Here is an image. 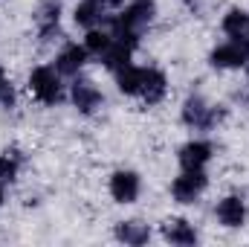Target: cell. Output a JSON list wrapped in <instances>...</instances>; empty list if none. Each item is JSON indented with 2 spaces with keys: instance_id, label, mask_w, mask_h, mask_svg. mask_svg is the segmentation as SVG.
I'll return each mask as SVG.
<instances>
[{
  "instance_id": "1",
  "label": "cell",
  "mask_w": 249,
  "mask_h": 247,
  "mask_svg": "<svg viewBox=\"0 0 249 247\" xmlns=\"http://www.w3.org/2000/svg\"><path fill=\"white\" fill-rule=\"evenodd\" d=\"M154 21H157V0H127L110 18V32L139 47V38Z\"/></svg>"
},
{
  "instance_id": "2",
  "label": "cell",
  "mask_w": 249,
  "mask_h": 247,
  "mask_svg": "<svg viewBox=\"0 0 249 247\" xmlns=\"http://www.w3.org/2000/svg\"><path fill=\"white\" fill-rule=\"evenodd\" d=\"M226 117H229V111L223 105H214L200 93H188L183 99V105H180V123L186 125L188 131L209 134V131H214V128H220L226 123Z\"/></svg>"
},
{
  "instance_id": "3",
  "label": "cell",
  "mask_w": 249,
  "mask_h": 247,
  "mask_svg": "<svg viewBox=\"0 0 249 247\" xmlns=\"http://www.w3.org/2000/svg\"><path fill=\"white\" fill-rule=\"evenodd\" d=\"M26 90L35 102L55 108L58 102H64L67 90H64V76L55 70V64H38L29 70L26 76Z\"/></svg>"
},
{
  "instance_id": "4",
  "label": "cell",
  "mask_w": 249,
  "mask_h": 247,
  "mask_svg": "<svg viewBox=\"0 0 249 247\" xmlns=\"http://www.w3.org/2000/svg\"><path fill=\"white\" fill-rule=\"evenodd\" d=\"M70 102H72V108L78 111V114H84V117H93V114H99L102 111V105H105V90L93 82V79H87V76H72V84H70Z\"/></svg>"
},
{
  "instance_id": "5",
  "label": "cell",
  "mask_w": 249,
  "mask_h": 247,
  "mask_svg": "<svg viewBox=\"0 0 249 247\" xmlns=\"http://www.w3.org/2000/svg\"><path fill=\"white\" fill-rule=\"evenodd\" d=\"M206 189H209L206 169H180V175L171 181V198H174V204L188 206V204H197Z\"/></svg>"
},
{
  "instance_id": "6",
  "label": "cell",
  "mask_w": 249,
  "mask_h": 247,
  "mask_svg": "<svg viewBox=\"0 0 249 247\" xmlns=\"http://www.w3.org/2000/svg\"><path fill=\"white\" fill-rule=\"evenodd\" d=\"M214 70H244L249 64V38H229L209 53Z\"/></svg>"
},
{
  "instance_id": "7",
  "label": "cell",
  "mask_w": 249,
  "mask_h": 247,
  "mask_svg": "<svg viewBox=\"0 0 249 247\" xmlns=\"http://www.w3.org/2000/svg\"><path fill=\"white\" fill-rule=\"evenodd\" d=\"M214 218H217V224L226 227V230H241V227H247V218H249L247 198H244L241 192L223 195V198L214 204Z\"/></svg>"
},
{
  "instance_id": "8",
  "label": "cell",
  "mask_w": 249,
  "mask_h": 247,
  "mask_svg": "<svg viewBox=\"0 0 249 247\" xmlns=\"http://www.w3.org/2000/svg\"><path fill=\"white\" fill-rule=\"evenodd\" d=\"M107 192H110V198L116 201V204H136L139 201V195H142V175L136 172V169H116V172H110V178H107Z\"/></svg>"
},
{
  "instance_id": "9",
  "label": "cell",
  "mask_w": 249,
  "mask_h": 247,
  "mask_svg": "<svg viewBox=\"0 0 249 247\" xmlns=\"http://www.w3.org/2000/svg\"><path fill=\"white\" fill-rule=\"evenodd\" d=\"M214 160V145L212 140H203V137H194L183 143L177 148V163L180 169H206L209 163Z\"/></svg>"
},
{
  "instance_id": "10",
  "label": "cell",
  "mask_w": 249,
  "mask_h": 247,
  "mask_svg": "<svg viewBox=\"0 0 249 247\" xmlns=\"http://www.w3.org/2000/svg\"><path fill=\"white\" fill-rule=\"evenodd\" d=\"M35 26H38V41L50 44L61 38V6L58 0H44L35 12Z\"/></svg>"
},
{
  "instance_id": "11",
  "label": "cell",
  "mask_w": 249,
  "mask_h": 247,
  "mask_svg": "<svg viewBox=\"0 0 249 247\" xmlns=\"http://www.w3.org/2000/svg\"><path fill=\"white\" fill-rule=\"evenodd\" d=\"M160 236H162V242H168V245H174V247H194L200 242L197 227L188 218H183V215L165 218L162 227H160Z\"/></svg>"
},
{
  "instance_id": "12",
  "label": "cell",
  "mask_w": 249,
  "mask_h": 247,
  "mask_svg": "<svg viewBox=\"0 0 249 247\" xmlns=\"http://www.w3.org/2000/svg\"><path fill=\"white\" fill-rule=\"evenodd\" d=\"M165 96H168V76H165V70H160V67H145L142 90H139L142 105H145V108H157Z\"/></svg>"
},
{
  "instance_id": "13",
  "label": "cell",
  "mask_w": 249,
  "mask_h": 247,
  "mask_svg": "<svg viewBox=\"0 0 249 247\" xmlns=\"http://www.w3.org/2000/svg\"><path fill=\"white\" fill-rule=\"evenodd\" d=\"M90 62V53L84 50V44H75V41H67L61 50L55 53V70L61 73V76H78L84 67Z\"/></svg>"
},
{
  "instance_id": "14",
  "label": "cell",
  "mask_w": 249,
  "mask_h": 247,
  "mask_svg": "<svg viewBox=\"0 0 249 247\" xmlns=\"http://www.w3.org/2000/svg\"><path fill=\"white\" fill-rule=\"evenodd\" d=\"M107 21V3L105 0H78L72 9V23L81 26L84 32L93 26H102Z\"/></svg>"
},
{
  "instance_id": "15",
  "label": "cell",
  "mask_w": 249,
  "mask_h": 247,
  "mask_svg": "<svg viewBox=\"0 0 249 247\" xmlns=\"http://www.w3.org/2000/svg\"><path fill=\"white\" fill-rule=\"evenodd\" d=\"M151 236H154V230L145 224V221H139V218H127V221H116V227H113V239L116 242H122L127 247H142L151 242Z\"/></svg>"
},
{
  "instance_id": "16",
  "label": "cell",
  "mask_w": 249,
  "mask_h": 247,
  "mask_svg": "<svg viewBox=\"0 0 249 247\" xmlns=\"http://www.w3.org/2000/svg\"><path fill=\"white\" fill-rule=\"evenodd\" d=\"M220 32L226 38H249V9L232 6L220 18Z\"/></svg>"
},
{
  "instance_id": "17",
  "label": "cell",
  "mask_w": 249,
  "mask_h": 247,
  "mask_svg": "<svg viewBox=\"0 0 249 247\" xmlns=\"http://www.w3.org/2000/svg\"><path fill=\"white\" fill-rule=\"evenodd\" d=\"M133 53H136V44H130V41H124V38H116V35H113L110 50L99 59V64H105L110 73H116V70H122L124 64L133 62Z\"/></svg>"
},
{
  "instance_id": "18",
  "label": "cell",
  "mask_w": 249,
  "mask_h": 247,
  "mask_svg": "<svg viewBox=\"0 0 249 247\" xmlns=\"http://www.w3.org/2000/svg\"><path fill=\"white\" fill-rule=\"evenodd\" d=\"M142 76H145V67H136L133 62L124 64L122 70H116V73H113V79H116V90H119L122 96H133V99H139Z\"/></svg>"
},
{
  "instance_id": "19",
  "label": "cell",
  "mask_w": 249,
  "mask_h": 247,
  "mask_svg": "<svg viewBox=\"0 0 249 247\" xmlns=\"http://www.w3.org/2000/svg\"><path fill=\"white\" fill-rule=\"evenodd\" d=\"M23 169V151L20 148H3L0 151V186H12Z\"/></svg>"
},
{
  "instance_id": "20",
  "label": "cell",
  "mask_w": 249,
  "mask_h": 247,
  "mask_svg": "<svg viewBox=\"0 0 249 247\" xmlns=\"http://www.w3.org/2000/svg\"><path fill=\"white\" fill-rule=\"evenodd\" d=\"M81 44L90 53V59H102L110 50V44H113V32L110 29H102V26H93V29H87V35H84Z\"/></svg>"
},
{
  "instance_id": "21",
  "label": "cell",
  "mask_w": 249,
  "mask_h": 247,
  "mask_svg": "<svg viewBox=\"0 0 249 247\" xmlns=\"http://www.w3.org/2000/svg\"><path fill=\"white\" fill-rule=\"evenodd\" d=\"M15 102H18V96H15V84H12V79H9L6 67L0 64V105H3L6 111H12V108H15Z\"/></svg>"
},
{
  "instance_id": "22",
  "label": "cell",
  "mask_w": 249,
  "mask_h": 247,
  "mask_svg": "<svg viewBox=\"0 0 249 247\" xmlns=\"http://www.w3.org/2000/svg\"><path fill=\"white\" fill-rule=\"evenodd\" d=\"M105 3H107V9H113V12H119V9H122L124 3H127V0H105Z\"/></svg>"
},
{
  "instance_id": "23",
  "label": "cell",
  "mask_w": 249,
  "mask_h": 247,
  "mask_svg": "<svg viewBox=\"0 0 249 247\" xmlns=\"http://www.w3.org/2000/svg\"><path fill=\"white\" fill-rule=\"evenodd\" d=\"M3 204H6V189L0 186V209H3Z\"/></svg>"
},
{
  "instance_id": "24",
  "label": "cell",
  "mask_w": 249,
  "mask_h": 247,
  "mask_svg": "<svg viewBox=\"0 0 249 247\" xmlns=\"http://www.w3.org/2000/svg\"><path fill=\"white\" fill-rule=\"evenodd\" d=\"M244 73H247V87H249V64L244 67Z\"/></svg>"
}]
</instances>
